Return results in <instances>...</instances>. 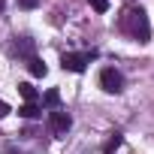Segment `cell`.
I'll list each match as a JSON object with an SVG mask.
<instances>
[{
  "instance_id": "12",
  "label": "cell",
  "mask_w": 154,
  "mask_h": 154,
  "mask_svg": "<svg viewBox=\"0 0 154 154\" xmlns=\"http://www.w3.org/2000/svg\"><path fill=\"white\" fill-rule=\"evenodd\" d=\"M18 6H21V9H36L39 0H18Z\"/></svg>"
},
{
  "instance_id": "9",
  "label": "cell",
  "mask_w": 154,
  "mask_h": 154,
  "mask_svg": "<svg viewBox=\"0 0 154 154\" xmlns=\"http://www.w3.org/2000/svg\"><path fill=\"white\" fill-rule=\"evenodd\" d=\"M42 100H45V106H48V109H57V103H60V94L51 88V91H45V97H42Z\"/></svg>"
},
{
  "instance_id": "5",
  "label": "cell",
  "mask_w": 154,
  "mask_h": 154,
  "mask_svg": "<svg viewBox=\"0 0 154 154\" xmlns=\"http://www.w3.org/2000/svg\"><path fill=\"white\" fill-rule=\"evenodd\" d=\"M27 69H30V75H33V79H42V75L48 72V66H45L39 57H27Z\"/></svg>"
},
{
  "instance_id": "4",
  "label": "cell",
  "mask_w": 154,
  "mask_h": 154,
  "mask_svg": "<svg viewBox=\"0 0 154 154\" xmlns=\"http://www.w3.org/2000/svg\"><path fill=\"white\" fill-rule=\"evenodd\" d=\"M48 127H51L54 136H66V130L72 127V118H69L66 112H57V109H54V112L48 115Z\"/></svg>"
},
{
  "instance_id": "14",
  "label": "cell",
  "mask_w": 154,
  "mask_h": 154,
  "mask_svg": "<svg viewBox=\"0 0 154 154\" xmlns=\"http://www.w3.org/2000/svg\"><path fill=\"white\" fill-rule=\"evenodd\" d=\"M3 6H6V0H0V12H3Z\"/></svg>"
},
{
  "instance_id": "7",
  "label": "cell",
  "mask_w": 154,
  "mask_h": 154,
  "mask_svg": "<svg viewBox=\"0 0 154 154\" xmlns=\"http://www.w3.org/2000/svg\"><path fill=\"white\" fill-rule=\"evenodd\" d=\"M15 51H18V54H27V57H33V42H30L27 36H21V39L15 42Z\"/></svg>"
},
{
  "instance_id": "6",
  "label": "cell",
  "mask_w": 154,
  "mask_h": 154,
  "mask_svg": "<svg viewBox=\"0 0 154 154\" xmlns=\"http://www.w3.org/2000/svg\"><path fill=\"white\" fill-rule=\"evenodd\" d=\"M18 94H21L27 103H36V88H33L30 82H21V85H18Z\"/></svg>"
},
{
  "instance_id": "10",
  "label": "cell",
  "mask_w": 154,
  "mask_h": 154,
  "mask_svg": "<svg viewBox=\"0 0 154 154\" xmlns=\"http://www.w3.org/2000/svg\"><path fill=\"white\" fill-rule=\"evenodd\" d=\"M118 145H121V133H112V139H109V142L103 145V154H112V151H115Z\"/></svg>"
},
{
  "instance_id": "13",
  "label": "cell",
  "mask_w": 154,
  "mask_h": 154,
  "mask_svg": "<svg viewBox=\"0 0 154 154\" xmlns=\"http://www.w3.org/2000/svg\"><path fill=\"white\" fill-rule=\"evenodd\" d=\"M12 109H9V103H3V100H0V118H6Z\"/></svg>"
},
{
  "instance_id": "11",
  "label": "cell",
  "mask_w": 154,
  "mask_h": 154,
  "mask_svg": "<svg viewBox=\"0 0 154 154\" xmlns=\"http://www.w3.org/2000/svg\"><path fill=\"white\" fill-rule=\"evenodd\" d=\"M88 3H91L97 12H109V0H88Z\"/></svg>"
},
{
  "instance_id": "8",
  "label": "cell",
  "mask_w": 154,
  "mask_h": 154,
  "mask_svg": "<svg viewBox=\"0 0 154 154\" xmlns=\"http://www.w3.org/2000/svg\"><path fill=\"white\" fill-rule=\"evenodd\" d=\"M18 115H21V118H39V109H36V103H24V106L18 109Z\"/></svg>"
},
{
  "instance_id": "2",
  "label": "cell",
  "mask_w": 154,
  "mask_h": 154,
  "mask_svg": "<svg viewBox=\"0 0 154 154\" xmlns=\"http://www.w3.org/2000/svg\"><path fill=\"white\" fill-rule=\"evenodd\" d=\"M97 57V51H85V54H75V51H66L60 57V66L69 69V72H85V66Z\"/></svg>"
},
{
  "instance_id": "1",
  "label": "cell",
  "mask_w": 154,
  "mask_h": 154,
  "mask_svg": "<svg viewBox=\"0 0 154 154\" xmlns=\"http://www.w3.org/2000/svg\"><path fill=\"white\" fill-rule=\"evenodd\" d=\"M121 30L136 39V42H148L151 39V24H148V15L142 12V6H127L124 15H121Z\"/></svg>"
},
{
  "instance_id": "3",
  "label": "cell",
  "mask_w": 154,
  "mask_h": 154,
  "mask_svg": "<svg viewBox=\"0 0 154 154\" xmlns=\"http://www.w3.org/2000/svg\"><path fill=\"white\" fill-rule=\"evenodd\" d=\"M100 88H103L106 94H121V88H124V75H121L115 66H106V69L100 72Z\"/></svg>"
}]
</instances>
